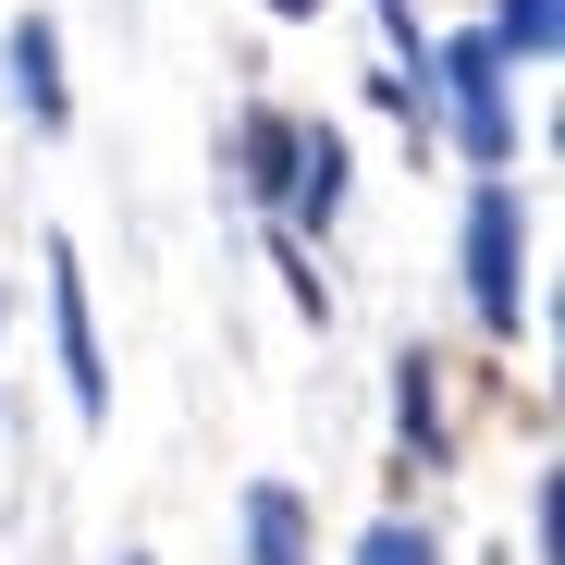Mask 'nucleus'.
<instances>
[{
  "mask_svg": "<svg viewBox=\"0 0 565 565\" xmlns=\"http://www.w3.org/2000/svg\"><path fill=\"white\" fill-rule=\"evenodd\" d=\"M467 308L492 332H516L529 308V222H516V184H480L467 198Z\"/></svg>",
  "mask_w": 565,
  "mask_h": 565,
  "instance_id": "obj_1",
  "label": "nucleus"
},
{
  "mask_svg": "<svg viewBox=\"0 0 565 565\" xmlns=\"http://www.w3.org/2000/svg\"><path fill=\"white\" fill-rule=\"evenodd\" d=\"M430 74H443V99H455V136H467V160H480V172H504V160H516L504 50H492V38H455V50H430Z\"/></svg>",
  "mask_w": 565,
  "mask_h": 565,
  "instance_id": "obj_2",
  "label": "nucleus"
},
{
  "mask_svg": "<svg viewBox=\"0 0 565 565\" xmlns=\"http://www.w3.org/2000/svg\"><path fill=\"white\" fill-rule=\"evenodd\" d=\"M50 320H62V369H74V418H99V406H111V369H99V320H86L74 246H50Z\"/></svg>",
  "mask_w": 565,
  "mask_h": 565,
  "instance_id": "obj_3",
  "label": "nucleus"
},
{
  "mask_svg": "<svg viewBox=\"0 0 565 565\" xmlns=\"http://www.w3.org/2000/svg\"><path fill=\"white\" fill-rule=\"evenodd\" d=\"M246 565H308V504H296V480H246Z\"/></svg>",
  "mask_w": 565,
  "mask_h": 565,
  "instance_id": "obj_4",
  "label": "nucleus"
},
{
  "mask_svg": "<svg viewBox=\"0 0 565 565\" xmlns=\"http://www.w3.org/2000/svg\"><path fill=\"white\" fill-rule=\"evenodd\" d=\"M282 210H296V222H332L344 210V136L332 124H296V184H282Z\"/></svg>",
  "mask_w": 565,
  "mask_h": 565,
  "instance_id": "obj_5",
  "label": "nucleus"
},
{
  "mask_svg": "<svg viewBox=\"0 0 565 565\" xmlns=\"http://www.w3.org/2000/svg\"><path fill=\"white\" fill-rule=\"evenodd\" d=\"M13 86H25V111H38V124H74V86H62V38H50L38 13L13 25Z\"/></svg>",
  "mask_w": 565,
  "mask_h": 565,
  "instance_id": "obj_6",
  "label": "nucleus"
},
{
  "mask_svg": "<svg viewBox=\"0 0 565 565\" xmlns=\"http://www.w3.org/2000/svg\"><path fill=\"white\" fill-rule=\"evenodd\" d=\"M246 184H258V198L296 184V124H282V111H246Z\"/></svg>",
  "mask_w": 565,
  "mask_h": 565,
  "instance_id": "obj_7",
  "label": "nucleus"
},
{
  "mask_svg": "<svg viewBox=\"0 0 565 565\" xmlns=\"http://www.w3.org/2000/svg\"><path fill=\"white\" fill-rule=\"evenodd\" d=\"M492 50H516V62H553V0H504Z\"/></svg>",
  "mask_w": 565,
  "mask_h": 565,
  "instance_id": "obj_8",
  "label": "nucleus"
},
{
  "mask_svg": "<svg viewBox=\"0 0 565 565\" xmlns=\"http://www.w3.org/2000/svg\"><path fill=\"white\" fill-rule=\"evenodd\" d=\"M356 565H443V553H430V541H418L406 516H382V529H369V541H356Z\"/></svg>",
  "mask_w": 565,
  "mask_h": 565,
  "instance_id": "obj_9",
  "label": "nucleus"
},
{
  "mask_svg": "<svg viewBox=\"0 0 565 565\" xmlns=\"http://www.w3.org/2000/svg\"><path fill=\"white\" fill-rule=\"evenodd\" d=\"M382 25H394V50H418V13H406V0H382Z\"/></svg>",
  "mask_w": 565,
  "mask_h": 565,
  "instance_id": "obj_10",
  "label": "nucleus"
},
{
  "mask_svg": "<svg viewBox=\"0 0 565 565\" xmlns=\"http://www.w3.org/2000/svg\"><path fill=\"white\" fill-rule=\"evenodd\" d=\"M270 13H320V0H270Z\"/></svg>",
  "mask_w": 565,
  "mask_h": 565,
  "instance_id": "obj_11",
  "label": "nucleus"
},
{
  "mask_svg": "<svg viewBox=\"0 0 565 565\" xmlns=\"http://www.w3.org/2000/svg\"><path fill=\"white\" fill-rule=\"evenodd\" d=\"M124 565H148V553H124Z\"/></svg>",
  "mask_w": 565,
  "mask_h": 565,
  "instance_id": "obj_12",
  "label": "nucleus"
}]
</instances>
